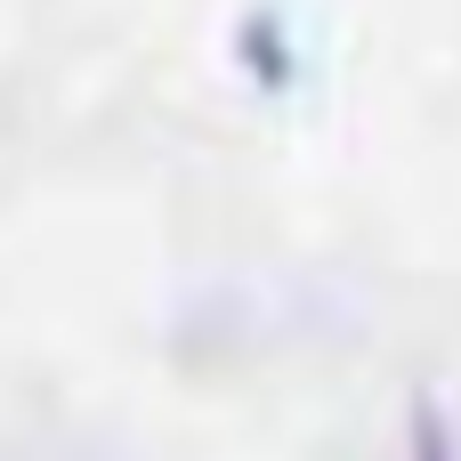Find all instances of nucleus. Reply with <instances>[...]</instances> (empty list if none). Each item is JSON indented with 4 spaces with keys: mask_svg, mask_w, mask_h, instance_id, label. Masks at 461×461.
I'll list each match as a JSON object with an SVG mask.
<instances>
[{
    "mask_svg": "<svg viewBox=\"0 0 461 461\" xmlns=\"http://www.w3.org/2000/svg\"><path fill=\"white\" fill-rule=\"evenodd\" d=\"M413 461H454V446H446V421H438V413H421V446H413Z\"/></svg>",
    "mask_w": 461,
    "mask_h": 461,
    "instance_id": "1",
    "label": "nucleus"
}]
</instances>
